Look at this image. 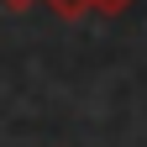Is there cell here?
Returning <instances> with one entry per match:
<instances>
[{"mask_svg": "<svg viewBox=\"0 0 147 147\" xmlns=\"http://www.w3.org/2000/svg\"><path fill=\"white\" fill-rule=\"evenodd\" d=\"M47 5L58 11V16H68V21H74V16H84V11H95V0H47Z\"/></svg>", "mask_w": 147, "mask_h": 147, "instance_id": "1", "label": "cell"}, {"mask_svg": "<svg viewBox=\"0 0 147 147\" xmlns=\"http://www.w3.org/2000/svg\"><path fill=\"white\" fill-rule=\"evenodd\" d=\"M126 5H131V0H95V11H105V16H121Z\"/></svg>", "mask_w": 147, "mask_h": 147, "instance_id": "2", "label": "cell"}, {"mask_svg": "<svg viewBox=\"0 0 147 147\" xmlns=\"http://www.w3.org/2000/svg\"><path fill=\"white\" fill-rule=\"evenodd\" d=\"M5 11H26V5H37V0H0Z\"/></svg>", "mask_w": 147, "mask_h": 147, "instance_id": "3", "label": "cell"}]
</instances>
